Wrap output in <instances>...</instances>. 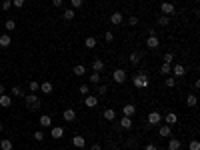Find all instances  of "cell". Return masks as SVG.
<instances>
[{"instance_id": "obj_1", "label": "cell", "mask_w": 200, "mask_h": 150, "mask_svg": "<svg viewBox=\"0 0 200 150\" xmlns=\"http://www.w3.org/2000/svg\"><path fill=\"white\" fill-rule=\"evenodd\" d=\"M132 84L136 88H146L148 86V74L146 72H138L136 76H132Z\"/></svg>"}, {"instance_id": "obj_2", "label": "cell", "mask_w": 200, "mask_h": 150, "mask_svg": "<svg viewBox=\"0 0 200 150\" xmlns=\"http://www.w3.org/2000/svg\"><path fill=\"white\" fill-rule=\"evenodd\" d=\"M24 102H26V106H28V110H32V112L40 108V100H38V96H36V94L24 96Z\"/></svg>"}, {"instance_id": "obj_3", "label": "cell", "mask_w": 200, "mask_h": 150, "mask_svg": "<svg viewBox=\"0 0 200 150\" xmlns=\"http://www.w3.org/2000/svg\"><path fill=\"white\" fill-rule=\"evenodd\" d=\"M160 12H164V16H174L176 8H174V4H172V2H162L160 4Z\"/></svg>"}, {"instance_id": "obj_4", "label": "cell", "mask_w": 200, "mask_h": 150, "mask_svg": "<svg viewBox=\"0 0 200 150\" xmlns=\"http://www.w3.org/2000/svg\"><path fill=\"white\" fill-rule=\"evenodd\" d=\"M112 78H114L116 84H124V82H126V72H124L122 68H116V70L112 72Z\"/></svg>"}, {"instance_id": "obj_5", "label": "cell", "mask_w": 200, "mask_h": 150, "mask_svg": "<svg viewBox=\"0 0 200 150\" xmlns=\"http://www.w3.org/2000/svg\"><path fill=\"white\" fill-rule=\"evenodd\" d=\"M172 76H174V78H178V76H184V74H186V66H184V64H174V66H172Z\"/></svg>"}, {"instance_id": "obj_6", "label": "cell", "mask_w": 200, "mask_h": 150, "mask_svg": "<svg viewBox=\"0 0 200 150\" xmlns=\"http://www.w3.org/2000/svg\"><path fill=\"white\" fill-rule=\"evenodd\" d=\"M84 104L88 106V108H94V106H98V96H94V94L84 96Z\"/></svg>"}, {"instance_id": "obj_7", "label": "cell", "mask_w": 200, "mask_h": 150, "mask_svg": "<svg viewBox=\"0 0 200 150\" xmlns=\"http://www.w3.org/2000/svg\"><path fill=\"white\" fill-rule=\"evenodd\" d=\"M160 120H162V114H160V112H150V114H148V124H160Z\"/></svg>"}, {"instance_id": "obj_8", "label": "cell", "mask_w": 200, "mask_h": 150, "mask_svg": "<svg viewBox=\"0 0 200 150\" xmlns=\"http://www.w3.org/2000/svg\"><path fill=\"white\" fill-rule=\"evenodd\" d=\"M134 114H136V106H134V104H124V108H122V116H130V118H132Z\"/></svg>"}, {"instance_id": "obj_9", "label": "cell", "mask_w": 200, "mask_h": 150, "mask_svg": "<svg viewBox=\"0 0 200 150\" xmlns=\"http://www.w3.org/2000/svg\"><path fill=\"white\" fill-rule=\"evenodd\" d=\"M110 22L114 24V26L122 24V22H124V16H122V12H112V16H110Z\"/></svg>"}, {"instance_id": "obj_10", "label": "cell", "mask_w": 200, "mask_h": 150, "mask_svg": "<svg viewBox=\"0 0 200 150\" xmlns=\"http://www.w3.org/2000/svg\"><path fill=\"white\" fill-rule=\"evenodd\" d=\"M72 144H74L76 148H84V146H86V138L80 136V134H76V136L72 138Z\"/></svg>"}, {"instance_id": "obj_11", "label": "cell", "mask_w": 200, "mask_h": 150, "mask_svg": "<svg viewBox=\"0 0 200 150\" xmlns=\"http://www.w3.org/2000/svg\"><path fill=\"white\" fill-rule=\"evenodd\" d=\"M62 116H64V120H66V122H72L74 118H76V110H74V108H66Z\"/></svg>"}, {"instance_id": "obj_12", "label": "cell", "mask_w": 200, "mask_h": 150, "mask_svg": "<svg viewBox=\"0 0 200 150\" xmlns=\"http://www.w3.org/2000/svg\"><path fill=\"white\" fill-rule=\"evenodd\" d=\"M50 134H52L54 140H58V138H62V136H64V128H62V126H54Z\"/></svg>"}, {"instance_id": "obj_13", "label": "cell", "mask_w": 200, "mask_h": 150, "mask_svg": "<svg viewBox=\"0 0 200 150\" xmlns=\"http://www.w3.org/2000/svg\"><path fill=\"white\" fill-rule=\"evenodd\" d=\"M146 46H148V48H158V46H160V40H158V36H148V40H146Z\"/></svg>"}, {"instance_id": "obj_14", "label": "cell", "mask_w": 200, "mask_h": 150, "mask_svg": "<svg viewBox=\"0 0 200 150\" xmlns=\"http://www.w3.org/2000/svg\"><path fill=\"white\" fill-rule=\"evenodd\" d=\"M120 126L124 128V130H130V128H132V118H130V116H122Z\"/></svg>"}, {"instance_id": "obj_15", "label": "cell", "mask_w": 200, "mask_h": 150, "mask_svg": "<svg viewBox=\"0 0 200 150\" xmlns=\"http://www.w3.org/2000/svg\"><path fill=\"white\" fill-rule=\"evenodd\" d=\"M170 132H172V126H168V124H164V126H160L158 134H160L162 138H168V136H170Z\"/></svg>"}, {"instance_id": "obj_16", "label": "cell", "mask_w": 200, "mask_h": 150, "mask_svg": "<svg viewBox=\"0 0 200 150\" xmlns=\"http://www.w3.org/2000/svg\"><path fill=\"white\" fill-rule=\"evenodd\" d=\"M10 34H0V48H8L10 46Z\"/></svg>"}, {"instance_id": "obj_17", "label": "cell", "mask_w": 200, "mask_h": 150, "mask_svg": "<svg viewBox=\"0 0 200 150\" xmlns=\"http://www.w3.org/2000/svg\"><path fill=\"white\" fill-rule=\"evenodd\" d=\"M10 104H12V98H10L8 94H0V106H4V108H8Z\"/></svg>"}, {"instance_id": "obj_18", "label": "cell", "mask_w": 200, "mask_h": 150, "mask_svg": "<svg viewBox=\"0 0 200 150\" xmlns=\"http://www.w3.org/2000/svg\"><path fill=\"white\" fill-rule=\"evenodd\" d=\"M102 116H104V118H106L108 122H112V120H114V118H116V112H114V110H112V108H106L104 112H102Z\"/></svg>"}, {"instance_id": "obj_19", "label": "cell", "mask_w": 200, "mask_h": 150, "mask_svg": "<svg viewBox=\"0 0 200 150\" xmlns=\"http://www.w3.org/2000/svg\"><path fill=\"white\" fill-rule=\"evenodd\" d=\"M180 146H182V142L176 140V138H170L168 140V150H180Z\"/></svg>"}, {"instance_id": "obj_20", "label": "cell", "mask_w": 200, "mask_h": 150, "mask_svg": "<svg viewBox=\"0 0 200 150\" xmlns=\"http://www.w3.org/2000/svg\"><path fill=\"white\" fill-rule=\"evenodd\" d=\"M176 122H178V116L174 114V112H168V114H166V124H168V126H174Z\"/></svg>"}, {"instance_id": "obj_21", "label": "cell", "mask_w": 200, "mask_h": 150, "mask_svg": "<svg viewBox=\"0 0 200 150\" xmlns=\"http://www.w3.org/2000/svg\"><path fill=\"white\" fill-rule=\"evenodd\" d=\"M92 70L94 72H102L104 70V60H92Z\"/></svg>"}, {"instance_id": "obj_22", "label": "cell", "mask_w": 200, "mask_h": 150, "mask_svg": "<svg viewBox=\"0 0 200 150\" xmlns=\"http://www.w3.org/2000/svg\"><path fill=\"white\" fill-rule=\"evenodd\" d=\"M62 16H64V20H72L74 16H76V10H74V8H66L62 12Z\"/></svg>"}, {"instance_id": "obj_23", "label": "cell", "mask_w": 200, "mask_h": 150, "mask_svg": "<svg viewBox=\"0 0 200 150\" xmlns=\"http://www.w3.org/2000/svg\"><path fill=\"white\" fill-rule=\"evenodd\" d=\"M84 46L88 48V50H92V48H96V38H94V36H88V38L84 40Z\"/></svg>"}, {"instance_id": "obj_24", "label": "cell", "mask_w": 200, "mask_h": 150, "mask_svg": "<svg viewBox=\"0 0 200 150\" xmlns=\"http://www.w3.org/2000/svg\"><path fill=\"white\" fill-rule=\"evenodd\" d=\"M50 124H52V118H50L48 114H42V116H40V126L46 128V126H50Z\"/></svg>"}, {"instance_id": "obj_25", "label": "cell", "mask_w": 200, "mask_h": 150, "mask_svg": "<svg viewBox=\"0 0 200 150\" xmlns=\"http://www.w3.org/2000/svg\"><path fill=\"white\" fill-rule=\"evenodd\" d=\"M40 90H42L44 94H52V84H50V82H42V84H40Z\"/></svg>"}, {"instance_id": "obj_26", "label": "cell", "mask_w": 200, "mask_h": 150, "mask_svg": "<svg viewBox=\"0 0 200 150\" xmlns=\"http://www.w3.org/2000/svg\"><path fill=\"white\" fill-rule=\"evenodd\" d=\"M74 74H76V76H84V72H86V68L82 66V64H76V66H74V70H72Z\"/></svg>"}, {"instance_id": "obj_27", "label": "cell", "mask_w": 200, "mask_h": 150, "mask_svg": "<svg viewBox=\"0 0 200 150\" xmlns=\"http://www.w3.org/2000/svg\"><path fill=\"white\" fill-rule=\"evenodd\" d=\"M130 62H132V66H138V64H140V54H138V52H132V54H130Z\"/></svg>"}, {"instance_id": "obj_28", "label": "cell", "mask_w": 200, "mask_h": 150, "mask_svg": "<svg viewBox=\"0 0 200 150\" xmlns=\"http://www.w3.org/2000/svg\"><path fill=\"white\" fill-rule=\"evenodd\" d=\"M196 102H198L196 94H188V98H186V104H188V106H196Z\"/></svg>"}, {"instance_id": "obj_29", "label": "cell", "mask_w": 200, "mask_h": 150, "mask_svg": "<svg viewBox=\"0 0 200 150\" xmlns=\"http://www.w3.org/2000/svg\"><path fill=\"white\" fill-rule=\"evenodd\" d=\"M78 94H82V96H88V94H90V86H88V84H82V86L78 88Z\"/></svg>"}, {"instance_id": "obj_30", "label": "cell", "mask_w": 200, "mask_h": 150, "mask_svg": "<svg viewBox=\"0 0 200 150\" xmlns=\"http://www.w3.org/2000/svg\"><path fill=\"white\" fill-rule=\"evenodd\" d=\"M0 148L2 150H12V140H2L0 142Z\"/></svg>"}, {"instance_id": "obj_31", "label": "cell", "mask_w": 200, "mask_h": 150, "mask_svg": "<svg viewBox=\"0 0 200 150\" xmlns=\"http://www.w3.org/2000/svg\"><path fill=\"white\" fill-rule=\"evenodd\" d=\"M160 72H162V74H170V72H172V64H162V66H160Z\"/></svg>"}, {"instance_id": "obj_32", "label": "cell", "mask_w": 200, "mask_h": 150, "mask_svg": "<svg viewBox=\"0 0 200 150\" xmlns=\"http://www.w3.org/2000/svg\"><path fill=\"white\" fill-rule=\"evenodd\" d=\"M164 84H166L168 88H174V86H176V78H174V76H168V78H166V82H164Z\"/></svg>"}, {"instance_id": "obj_33", "label": "cell", "mask_w": 200, "mask_h": 150, "mask_svg": "<svg viewBox=\"0 0 200 150\" xmlns=\"http://www.w3.org/2000/svg\"><path fill=\"white\" fill-rule=\"evenodd\" d=\"M90 82H92V84H100V72H92V76H90Z\"/></svg>"}, {"instance_id": "obj_34", "label": "cell", "mask_w": 200, "mask_h": 150, "mask_svg": "<svg viewBox=\"0 0 200 150\" xmlns=\"http://www.w3.org/2000/svg\"><path fill=\"white\" fill-rule=\"evenodd\" d=\"M168 22H170V18H168V16H164V14L158 18V24H160V26H168Z\"/></svg>"}, {"instance_id": "obj_35", "label": "cell", "mask_w": 200, "mask_h": 150, "mask_svg": "<svg viewBox=\"0 0 200 150\" xmlns=\"http://www.w3.org/2000/svg\"><path fill=\"white\" fill-rule=\"evenodd\" d=\"M162 60H164V64H172V60H174V56H172V52H166Z\"/></svg>"}, {"instance_id": "obj_36", "label": "cell", "mask_w": 200, "mask_h": 150, "mask_svg": "<svg viewBox=\"0 0 200 150\" xmlns=\"http://www.w3.org/2000/svg\"><path fill=\"white\" fill-rule=\"evenodd\" d=\"M34 140L42 142V140H44V132H42V130H36V132H34Z\"/></svg>"}, {"instance_id": "obj_37", "label": "cell", "mask_w": 200, "mask_h": 150, "mask_svg": "<svg viewBox=\"0 0 200 150\" xmlns=\"http://www.w3.org/2000/svg\"><path fill=\"white\" fill-rule=\"evenodd\" d=\"M4 26H6V30L12 32V30L16 28V22H14V20H6V24H4Z\"/></svg>"}, {"instance_id": "obj_38", "label": "cell", "mask_w": 200, "mask_h": 150, "mask_svg": "<svg viewBox=\"0 0 200 150\" xmlns=\"http://www.w3.org/2000/svg\"><path fill=\"white\" fill-rule=\"evenodd\" d=\"M70 4H72V8H80V6H82V4H84V0H70Z\"/></svg>"}, {"instance_id": "obj_39", "label": "cell", "mask_w": 200, "mask_h": 150, "mask_svg": "<svg viewBox=\"0 0 200 150\" xmlns=\"http://www.w3.org/2000/svg\"><path fill=\"white\" fill-rule=\"evenodd\" d=\"M28 88H30V92H36V90L40 88V84H38V82H34V80H32V82L28 84Z\"/></svg>"}, {"instance_id": "obj_40", "label": "cell", "mask_w": 200, "mask_h": 150, "mask_svg": "<svg viewBox=\"0 0 200 150\" xmlns=\"http://www.w3.org/2000/svg\"><path fill=\"white\" fill-rule=\"evenodd\" d=\"M98 94H100V96L108 94V86H106V84H100V86H98Z\"/></svg>"}, {"instance_id": "obj_41", "label": "cell", "mask_w": 200, "mask_h": 150, "mask_svg": "<svg viewBox=\"0 0 200 150\" xmlns=\"http://www.w3.org/2000/svg\"><path fill=\"white\" fill-rule=\"evenodd\" d=\"M188 148H190V150H200V142L198 140H192L190 144H188Z\"/></svg>"}, {"instance_id": "obj_42", "label": "cell", "mask_w": 200, "mask_h": 150, "mask_svg": "<svg viewBox=\"0 0 200 150\" xmlns=\"http://www.w3.org/2000/svg\"><path fill=\"white\" fill-rule=\"evenodd\" d=\"M12 8V0H4L2 2V10H10Z\"/></svg>"}, {"instance_id": "obj_43", "label": "cell", "mask_w": 200, "mask_h": 150, "mask_svg": "<svg viewBox=\"0 0 200 150\" xmlns=\"http://www.w3.org/2000/svg\"><path fill=\"white\" fill-rule=\"evenodd\" d=\"M12 4H14L16 8H22L24 4H26V0H12Z\"/></svg>"}, {"instance_id": "obj_44", "label": "cell", "mask_w": 200, "mask_h": 150, "mask_svg": "<svg viewBox=\"0 0 200 150\" xmlns=\"http://www.w3.org/2000/svg\"><path fill=\"white\" fill-rule=\"evenodd\" d=\"M104 40H106V42H112V40H114V34H112V32L108 30L106 34H104Z\"/></svg>"}, {"instance_id": "obj_45", "label": "cell", "mask_w": 200, "mask_h": 150, "mask_svg": "<svg viewBox=\"0 0 200 150\" xmlns=\"http://www.w3.org/2000/svg\"><path fill=\"white\" fill-rule=\"evenodd\" d=\"M128 24H130V26H136V24H138V18H136V16H130V18H128Z\"/></svg>"}, {"instance_id": "obj_46", "label": "cell", "mask_w": 200, "mask_h": 150, "mask_svg": "<svg viewBox=\"0 0 200 150\" xmlns=\"http://www.w3.org/2000/svg\"><path fill=\"white\" fill-rule=\"evenodd\" d=\"M12 96H22V90H20L18 86H14L12 88Z\"/></svg>"}, {"instance_id": "obj_47", "label": "cell", "mask_w": 200, "mask_h": 150, "mask_svg": "<svg viewBox=\"0 0 200 150\" xmlns=\"http://www.w3.org/2000/svg\"><path fill=\"white\" fill-rule=\"evenodd\" d=\"M52 4H54V6H56V8H60L62 4H64V0H52Z\"/></svg>"}, {"instance_id": "obj_48", "label": "cell", "mask_w": 200, "mask_h": 150, "mask_svg": "<svg viewBox=\"0 0 200 150\" xmlns=\"http://www.w3.org/2000/svg\"><path fill=\"white\" fill-rule=\"evenodd\" d=\"M144 150H158V148H156V144H146Z\"/></svg>"}, {"instance_id": "obj_49", "label": "cell", "mask_w": 200, "mask_h": 150, "mask_svg": "<svg viewBox=\"0 0 200 150\" xmlns=\"http://www.w3.org/2000/svg\"><path fill=\"white\" fill-rule=\"evenodd\" d=\"M92 150H102V146L100 144H92Z\"/></svg>"}, {"instance_id": "obj_50", "label": "cell", "mask_w": 200, "mask_h": 150, "mask_svg": "<svg viewBox=\"0 0 200 150\" xmlns=\"http://www.w3.org/2000/svg\"><path fill=\"white\" fill-rule=\"evenodd\" d=\"M0 94H4V86H2V84H0Z\"/></svg>"}, {"instance_id": "obj_51", "label": "cell", "mask_w": 200, "mask_h": 150, "mask_svg": "<svg viewBox=\"0 0 200 150\" xmlns=\"http://www.w3.org/2000/svg\"><path fill=\"white\" fill-rule=\"evenodd\" d=\"M0 132H2V124H0Z\"/></svg>"}, {"instance_id": "obj_52", "label": "cell", "mask_w": 200, "mask_h": 150, "mask_svg": "<svg viewBox=\"0 0 200 150\" xmlns=\"http://www.w3.org/2000/svg\"><path fill=\"white\" fill-rule=\"evenodd\" d=\"M196 2H198V0H196Z\"/></svg>"}]
</instances>
